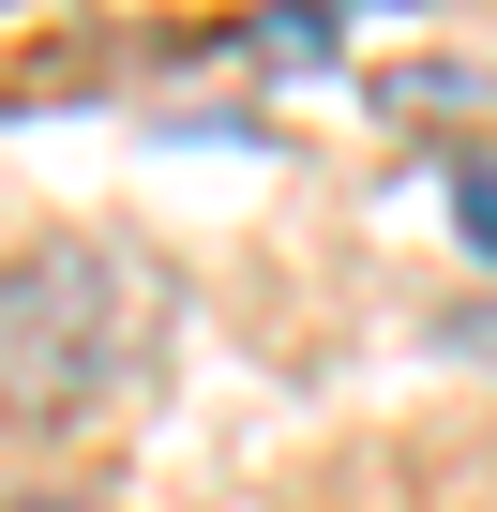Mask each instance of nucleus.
Wrapping results in <instances>:
<instances>
[{
  "label": "nucleus",
  "mask_w": 497,
  "mask_h": 512,
  "mask_svg": "<svg viewBox=\"0 0 497 512\" xmlns=\"http://www.w3.org/2000/svg\"><path fill=\"white\" fill-rule=\"evenodd\" d=\"M452 241L497 272V166H467V181H452Z\"/></svg>",
  "instance_id": "nucleus-2"
},
{
  "label": "nucleus",
  "mask_w": 497,
  "mask_h": 512,
  "mask_svg": "<svg viewBox=\"0 0 497 512\" xmlns=\"http://www.w3.org/2000/svg\"><path fill=\"white\" fill-rule=\"evenodd\" d=\"M16 512H46V497H16Z\"/></svg>",
  "instance_id": "nucleus-3"
},
{
  "label": "nucleus",
  "mask_w": 497,
  "mask_h": 512,
  "mask_svg": "<svg viewBox=\"0 0 497 512\" xmlns=\"http://www.w3.org/2000/svg\"><path fill=\"white\" fill-rule=\"evenodd\" d=\"M91 287H106V256H16V347H0V392H16V422H46L76 377H91Z\"/></svg>",
  "instance_id": "nucleus-1"
}]
</instances>
